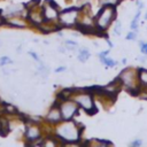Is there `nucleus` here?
Wrapping results in <instances>:
<instances>
[{"mask_svg":"<svg viewBox=\"0 0 147 147\" xmlns=\"http://www.w3.org/2000/svg\"><path fill=\"white\" fill-rule=\"evenodd\" d=\"M116 16V9L113 5H106L99 11L95 18V25L99 30H106Z\"/></svg>","mask_w":147,"mask_h":147,"instance_id":"nucleus-1","label":"nucleus"},{"mask_svg":"<svg viewBox=\"0 0 147 147\" xmlns=\"http://www.w3.org/2000/svg\"><path fill=\"white\" fill-rule=\"evenodd\" d=\"M57 133L60 138L69 142H74L79 139V130L74 123H64L57 126Z\"/></svg>","mask_w":147,"mask_h":147,"instance_id":"nucleus-2","label":"nucleus"},{"mask_svg":"<svg viewBox=\"0 0 147 147\" xmlns=\"http://www.w3.org/2000/svg\"><path fill=\"white\" fill-rule=\"evenodd\" d=\"M78 11H79V8H76V7H71V8H67L62 10L59 14L60 24L63 26H72L74 24H76Z\"/></svg>","mask_w":147,"mask_h":147,"instance_id":"nucleus-3","label":"nucleus"},{"mask_svg":"<svg viewBox=\"0 0 147 147\" xmlns=\"http://www.w3.org/2000/svg\"><path fill=\"white\" fill-rule=\"evenodd\" d=\"M138 74L136 72V70H133V69H131V68H129V69H126V70H123L122 71V74L119 75V77H118V79L127 87V88H130V90H132V88H134L136 87V85H137V80H138Z\"/></svg>","mask_w":147,"mask_h":147,"instance_id":"nucleus-4","label":"nucleus"},{"mask_svg":"<svg viewBox=\"0 0 147 147\" xmlns=\"http://www.w3.org/2000/svg\"><path fill=\"white\" fill-rule=\"evenodd\" d=\"M42 15H44L45 20H47V21H53L59 16L57 6L53 0H47L46 1V5L42 8Z\"/></svg>","mask_w":147,"mask_h":147,"instance_id":"nucleus-5","label":"nucleus"},{"mask_svg":"<svg viewBox=\"0 0 147 147\" xmlns=\"http://www.w3.org/2000/svg\"><path fill=\"white\" fill-rule=\"evenodd\" d=\"M60 107V110H61V115H62V118L65 119V121H69L71 119V117L74 116V114L77 111V106L75 102L72 101H63V103H61Z\"/></svg>","mask_w":147,"mask_h":147,"instance_id":"nucleus-6","label":"nucleus"},{"mask_svg":"<svg viewBox=\"0 0 147 147\" xmlns=\"http://www.w3.org/2000/svg\"><path fill=\"white\" fill-rule=\"evenodd\" d=\"M76 102L80 107H83L86 111H90L91 114L94 113V110H92V109H94V103H93V100H92V98H91L90 94H87V93H80V94H78L76 96Z\"/></svg>","mask_w":147,"mask_h":147,"instance_id":"nucleus-7","label":"nucleus"},{"mask_svg":"<svg viewBox=\"0 0 147 147\" xmlns=\"http://www.w3.org/2000/svg\"><path fill=\"white\" fill-rule=\"evenodd\" d=\"M25 137L31 142H34L40 138V129L38 126H29L25 132Z\"/></svg>","mask_w":147,"mask_h":147,"instance_id":"nucleus-8","label":"nucleus"},{"mask_svg":"<svg viewBox=\"0 0 147 147\" xmlns=\"http://www.w3.org/2000/svg\"><path fill=\"white\" fill-rule=\"evenodd\" d=\"M61 118H62V115H61L60 107H59V108H56V107L52 108V109L49 110L48 115H47V121H49L51 123H56V122H59Z\"/></svg>","mask_w":147,"mask_h":147,"instance_id":"nucleus-9","label":"nucleus"},{"mask_svg":"<svg viewBox=\"0 0 147 147\" xmlns=\"http://www.w3.org/2000/svg\"><path fill=\"white\" fill-rule=\"evenodd\" d=\"M42 9H41V11H39V13H36L34 10H32L30 14H29V17L31 18V21L33 22V23H39V22H41L42 21Z\"/></svg>","mask_w":147,"mask_h":147,"instance_id":"nucleus-10","label":"nucleus"},{"mask_svg":"<svg viewBox=\"0 0 147 147\" xmlns=\"http://www.w3.org/2000/svg\"><path fill=\"white\" fill-rule=\"evenodd\" d=\"M9 131V125H8V122L7 119L5 118H1L0 119V134L1 136H6Z\"/></svg>","mask_w":147,"mask_h":147,"instance_id":"nucleus-11","label":"nucleus"},{"mask_svg":"<svg viewBox=\"0 0 147 147\" xmlns=\"http://www.w3.org/2000/svg\"><path fill=\"white\" fill-rule=\"evenodd\" d=\"M90 56H91V54L87 49H82L78 54V60L80 62H85V61H87V59H90Z\"/></svg>","mask_w":147,"mask_h":147,"instance_id":"nucleus-12","label":"nucleus"},{"mask_svg":"<svg viewBox=\"0 0 147 147\" xmlns=\"http://www.w3.org/2000/svg\"><path fill=\"white\" fill-rule=\"evenodd\" d=\"M8 23L11 24V25H14V26H16V28H23L24 26V22L23 21H20L17 17H15L14 20H9Z\"/></svg>","mask_w":147,"mask_h":147,"instance_id":"nucleus-13","label":"nucleus"},{"mask_svg":"<svg viewBox=\"0 0 147 147\" xmlns=\"http://www.w3.org/2000/svg\"><path fill=\"white\" fill-rule=\"evenodd\" d=\"M139 79H140L142 85H147V70H140Z\"/></svg>","mask_w":147,"mask_h":147,"instance_id":"nucleus-14","label":"nucleus"},{"mask_svg":"<svg viewBox=\"0 0 147 147\" xmlns=\"http://www.w3.org/2000/svg\"><path fill=\"white\" fill-rule=\"evenodd\" d=\"M139 17H140V11H138L134 16V18L131 22V29L132 30H137L138 29V22H139Z\"/></svg>","mask_w":147,"mask_h":147,"instance_id":"nucleus-15","label":"nucleus"},{"mask_svg":"<svg viewBox=\"0 0 147 147\" xmlns=\"http://www.w3.org/2000/svg\"><path fill=\"white\" fill-rule=\"evenodd\" d=\"M65 47L70 51H75L78 47V45H77V42H75L72 40H65Z\"/></svg>","mask_w":147,"mask_h":147,"instance_id":"nucleus-16","label":"nucleus"},{"mask_svg":"<svg viewBox=\"0 0 147 147\" xmlns=\"http://www.w3.org/2000/svg\"><path fill=\"white\" fill-rule=\"evenodd\" d=\"M106 65H108V67H115L116 64H117V62L116 61H114V60H111V59H109V57H105V59H102L101 60Z\"/></svg>","mask_w":147,"mask_h":147,"instance_id":"nucleus-17","label":"nucleus"},{"mask_svg":"<svg viewBox=\"0 0 147 147\" xmlns=\"http://www.w3.org/2000/svg\"><path fill=\"white\" fill-rule=\"evenodd\" d=\"M121 31H122V23H121V21H116L115 28H114V32L116 34H121Z\"/></svg>","mask_w":147,"mask_h":147,"instance_id":"nucleus-18","label":"nucleus"},{"mask_svg":"<svg viewBox=\"0 0 147 147\" xmlns=\"http://www.w3.org/2000/svg\"><path fill=\"white\" fill-rule=\"evenodd\" d=\"M11 63V60L8 56H1L0 57V65H5V64H9Z\"/></svg>","mask_w":147,"mask_h":147,"instance_id":"nucleus-19","label":"nucleus"},{"mask_svg":"<svg viewBox=\"0 0 147 147\" xmlns=\"http://www.w3.org/2000/svg\"><path fill=\"white\" fill-rule=\"evenodd\" d=\"M140 49H141V53L147 55V42H140Z\"/></svg>","mask_w":147,"mask_h":147,"instance_id":"nucleus-20","label":"nucleus"},{"mask_svg":"<svg viewBox=\"0 0 147 147\" xmlns=\"http://www.w3.org/2000/svg\"><path fill=\"white\" fill-rule=\"evenodd\" d=\"M126 39H127V40H136V39H137L136 32H130V33L126 36Z\"/></svg>","mask_w":147,"mask_h":147,"instance_id":"nucleus-21","label":"nucleus"},{"mask_svg":"<svg viewBox=\"0 0 147 147\" xmlns=\"http://www.w3.org/2000/svg\"><path fill=\"white\" fill-rule=\"evenodd\" d=\"M38 3H39V0L30 1V2H28V3H26V8H31V6H32V8H34V6H36V5H38Z\"/></svg>","mask_w":147,"mask_h":147,"instance_id":"nucleus-22","label":"nucleus"},{"mask_svg":"<svg viewBox=\"0 0 147 147\" xmlns=\"http://www.w3.org/2000/svg\"><path fill=\"white\" fill-rule=\"evenodd\" d=\"M108 53H109V51H103V52H101V53L99 54L100 59H101V60H102V59H105V57L108 55Z\"/></svg>","mask_w":147,"mask_h":147,"instance_id":"nucleus-23","label":"nucleus"},{"mask_svg":"<svg viewBox=\"0 0 147 147\" xmlns=\"http://www.w3.org/2000/svg\"><path fill=\"white\" fill-rule=\"evenodd\" d=\"M65 70V67H59L55 69V72H60V71H64Z\"/></svg>","mask_w":147,"mask_h":147,"instance_id":"nucleus-24","label":"nucleus"},{"mask_svg":"<svg viewBox=\"0 0 147 147\" xmlns=\"http://www.w3.org/2000/svg\"><path fill=\"white\" fill-rule=\"evenodd\" d=\"M132 145L133 146H139V145H141V140H136V141L132 142Z\"/></svg>","mask_w":147,"mask_h":147,"instance_id":"nucleus-25","label":"nucleus"},{"mask_svg":"<svg viewBox=\"0 0 147 147\" xmlns=\"http://www.w3.org/2000/svg\"><path fill=\"white\" fill-rule=\"evenodd\" d=\"M29 54H30V55H31V56H32V57H33L34 60H38V56L36 55V53H33V52H30Z\"/></svg>","mask_w":147,"mask_h":147,"instance_id":"nucleus-26","label":"nucleus"},{"mask_svg":"<svg viewBox=\"0 0 147 147\" xmlns=\"http://www.w3.org/2000/svg\"><path fill=\"white\" fill-rule=\"evenodd\" d=\"M2 22H3V21H2V18L0 17V24H2Z\"/></svg>","mask_w":147,"mask_h":147,"instance_id":"nucleus-27","label":"nucleus"},{"mask_svg":"<svg viewBox=\"0 0 147 147\" xmlns=\"http://www.w3.org/2000/svg\"><path fill=\"white\" fill-rule=\"evenodd\" d=\"M146 20H147V14H146Z\"/></svg>","mask_w":147,"mask_h":147,"instance_id":"nucleus-28","label":"nucleus"}]
</instances>
